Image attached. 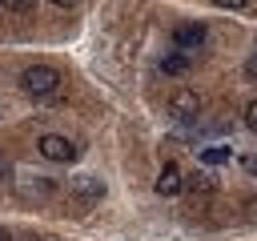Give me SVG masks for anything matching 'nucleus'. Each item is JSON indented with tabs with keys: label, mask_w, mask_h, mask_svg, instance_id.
Wrapping results in <instances>:
<instances>
[{
	"label": "nucleus",
	"mask_w": 257,
	"mask_h": 241,
	"mask_svg": "<svg viewBox=\"0 0 257 241\" xmlns=\"http://www.w3.org/2000/svg\"><path fill=\"white\" fill-rule=\"evenodd\" d=\"M20 88H24L28 96H52V92L60 88V72L48 68V64H32V68L20 72Z\"/></svg>",
	"instance_id": "nucleus-1"
},
{
	"label": "nucleus",
	"mask_w": 257,
	"mask_h": 241,
	"mask_svg": "<svg viewBox=\"0 0 257 241\" xmlns=\"http://www.w3.org/2000/svg\"><path fill=\"white\" fill-rule=\"evenodd\" d=\"M36 149H40L44 161H56V165H64V161L76 157V145H72L68 137H60V133H44V137L36 141Z\"/></svg>",
	"instance_id": "nucleus-2"
},
{
	"label": "nucleus",
	"mask_w": 257,
	"mask_h": 241,
	"mask_svg": "<svg viewBox=\"0 0 257 241\" xmlns=\"http://www.w3.org/2000/svg\"><path fill=\"white\" fill-rule=\"evenodd\" d=\"M48 193H52V181H48V177H40V173L16 177V197H20V201H44Z\"/></svg>",
	"instance_id": "nucleus-3"
},
{
	"label": "nucleus",
	"mask_w": 257,
	"mask_h": 241,
	"mask_svg": "<svg viewBox=\"0 0 257 241\" xmlns=\"http://www.w3.org/2000/svg\"><path fill=\"white\" fill-rule=\"evenodd\" d=\"M205 36H209V32H205V24H201V20H197V24H181V28L173 32V48H181V52L189 56L193 48H201V44H205Z\"/></svg>",
	"instance_id": "nucleus-4"
},
{
	"label": "nucleus",
	"mask_w": 257,
	"mask_h": 241,
	"mask_svg": "<svg viewBox=\"0 0 257 241\" xmlns=\"http://www.w3.org/2000/svg\"><path fill=\"white\" fill-rule=\"evenodd\" d=\"M153 189H157V197H177V193L185 189V177H181V169L169 161V165L161 169V177H157V185H153Z\"/></svg>",
	"instance_id": "nucleus-5"
},
{
	"label": "nucleus",
	"mask_w": 257,
	"mask_h": 241,
	"mask_svg": "<svg viewBox=\"0 0 257 241\" xmlns=\"http://www.w3.org/2000/svg\"><path fill=\"white\" fill-rule=\"evenodd\" d=\"M169 108H173L177 116H197V112H201V100H197L193 88H177V92L169 96Z\"/></svg>",
	"instance_id": "nucleus-6"
},
{
	"label": "nucleus",
	"mask_w": 257,
	"mask_h": 241,
	"mask_svg": "<svg viewBox=\"0 0 257 241\" xmlns=\"http://www.w3.org/2000/svg\"><path fill=\"white\" fill-rule=\"evenodd\" d=\"M68 189H72L76 197H84V201L104 197V181H100V177H88V173H84V177H72V181H68Z\"/></svg>",
	"instance_id": "nucleus-7"
},
{
	"label": "nucleus",
	"mask_w": 257,
	"mask_h": 241,
	"mask_svg": "<svg viewBox=\"0 0 257 241\" xmlns=\"http://www.w3.org/2000/svg\"><path fill=\"white\" fill-rule=\"evenodd\" d=\"M185 68H189V56H185V52L161 56V72H165V76H177V72H185Z\"/></svg>",
	"instance_id": "nucleus-8"
},
{
	"label": "nucleus",
	"mask_w": 257,
	"mask_h": 241,
	"mask_svg": "<svg viewBox=\"0 0 257 241\" xmlns=\"http://www.w3.org/2000/svg\"><path fill=\"white\" fill-rule=\"evenodd\" d=\"M229 157H233L229 145H209V149H201V165H225Z\"/></svg>",
	"instance_id": "nucleus-9"
},
{
	"label": "nucleus",
	"mask_w": 257,
	"mask_h": 241,
	"mask_svg": "<svg viewBox=\"0 0 257 241\" xmlns=\"http://www.w3.org/2000/svg\"><path fill=\"white\" fill-rule=\"evenodd\" d=\"M185 185H189V189H193V193H209V189H217V181H213V177H209V173H197V177H189V181H185Z\"/></svg>",
	"instance_id": "nucleus-10"
},
{
	"label": "nucleus",
	"mask_w": 257,
	"mask_h": 241,
	"mask_svg": "<svg viewBox=\"0 0 257 241\" xmlns=\"http://www.w3.org/2000/svg\"><path fill=\"white\" fill-rule=\"evenodd\" d=\"M245 125L257 133V100H249V104H245Z\"/></svg>",
	"instance_id": "nucleus-11"
},
{
	"label": "nucleus",
	"mask_w": 257,
	"mask_h": 241,
	"mask_svg": "<svg viewBox=\"0 0 257 241\" xmlns=\"http://www.w3.org/2000/svg\"><path fill=\"white\" fill-rule=\"evenodd\" d=\"M0 4H4V8H12V12H28L36 0H0Z\"/></svg>",
	"instance_id": "nucleus-12"
},
{
	"label": "nucleus",
	"mask_w": 257,
	"mask_h": 241,
	"mask_svg": "<svg viewBox=\"0 0 257 241\" xmlns=\"http://www.w3.org/2000/svg\"><path fill=\"white\" fill-rule=\"evenodd\" d=\"M245 76H249V80H257V52L245 60Z\"/></svg>",
	"instance_id": "nucleus-13"
},
{
	"label": "nucleus",
	"mask_w": 257,
	"mask_h": 241,
	"mask_svg": "<svg viewBox=\"0 0 257 241\" xmlns=\"http://www.w3.org/2000/svg\"><path fill=\"white\" fill-rule=\"evenodd\" d=\"M241 165H245V173H249V177H257V153H253V157H245Z\"/></svg>",
	"instance_id": "nucleus-14"
},
{
	"label": "nucleus",
	"mask_w": 257,
	"mask_h": 241,
	"mask_svg": "<svg viewBox=\"0 0 257 241\" xmlns=\"http://www.w3.org/2000/svg\"><path fill=\"white\" fill-rule=\"evenodd\" d=\"M213 4H217V8H245L249 0H213Z\"/></svg>",
	"instance_id": "nucleus-15"
},
{
	"label": "nucleus",
	"mask_w": 257,
	"mask_h": 241,
	"mask_svg": "<svg viewBox=\"0 0 257 241\" xmlns=\"http://www.w3.org/2000/svg\"><path fill=\"white\" fill-rule=\"evenodd\" d=\"M8 177V161H4V153H0V181Z\"/></svg>",
	"instance_id": "nucleus-16"
},
{
	"label": "nucleus",
	"mask_w": 257,
	"mask_h": 241,
	"mask_svg": "<svg viewBox=\"0 0 257 241\" xmlns=\"http://www.w3.org/2000/svg\"><path fill=\"white\" fill-rule=\"evenodd\" d=\"M52 4H60V8H72V4H76V0H52Z\"/></svg>",
	"instance_id": "nucleus-17"
},
{
	"label": "nucleus",
	"mask_w": 257,
	"mask_h": 241,
	"mask_svg": "<svg viewBox=\"0 0 257 241\" xmlns=\"http://www.w3.org/2000/svg\"><path fill=\"white\" fill-rule=\"evenodd\" d=\"M20 241H44V237H20Z\"/></svg>",
	"instance_id": "nucleus-18"
},
{
	"label": "nucleus",
	"mask_w": 257,
	"mask_h": 241,
	"mask_svg": "<svg viewBox=\"0 0 257 241\" xmlns=\"http://www.w3.org/2000/svg\"><path fill=\"white\" fill-rule=\"evenodd\" d=\"M0 241H8V233H4V229H0Z\"/></svg>",
	"instance_id": "nucleus-19"
}]
</instances>
